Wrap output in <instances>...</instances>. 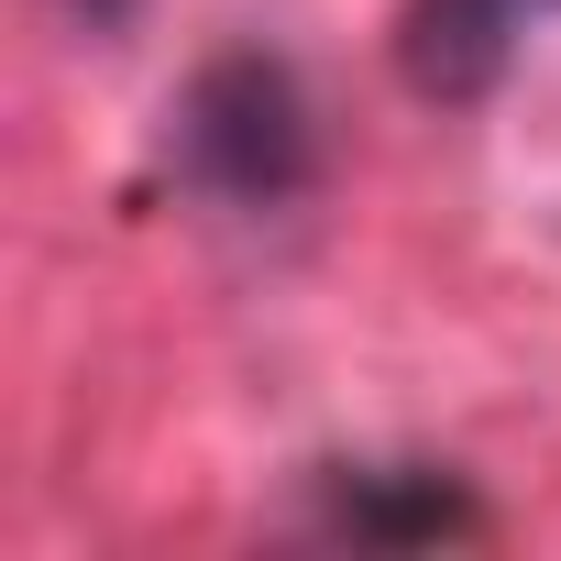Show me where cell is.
I'll use <instances>...</instances> for the list:
<instances>
[{
	"label": "cell",
	"mask_w": 561,
	"mask_h": 561,
	"mask_svg": "<svg viewBox=\"0 0 561 561\" xmlns=\"http://www.w3.org/2000/svg\"><path fill=\"white\" fill-rule=\"evenodd\" d=\"M528 12H550V0H528Z\"/></svg>",
	"instance_id": "cell-4"
},
{
	"label": "cell",
	"mask_w": 561,
	"mask_h": 561,
	"mask_svg": "<svg viewBox=\"0 0 561 561\" xmlns=\"http://www.w3.org/2000/svg\"><path fill=\"white\" fill-rule=\"evenodd\" d=\"M517 12H528V0H408V23H397L408 89H419V100H484V89L506 78Z\"/></svg>",
	"instance_id": "cell-2"
},
{
	"label": "cell",
	"mask_w": 561,
	"mask_h": 561,
	"mask_svg": "<svg viewBox=\"0 0 561 561\" xmlns=\"http://www.w3.org/2000/svg\"><path fill=\"white\" fill-rule=\"evenodd\" d=\"M67 12H78V23H100V34H111V23H133V0H67Z\"/></svg>",
	"instance_id": "cell-3"
},
{
	"label": "cell",
	"mask_w": 561,
	"mask_h": 561,
	"mask_svg": "<svg viewBox=\"0 0 561 561\" xmlns=\"http://www.w3.org/2000/svg\"><path fill=\"white\" fill-rule=\"evenodd\" d=\"M187 165L242 198V209H275L298 176H309V111H298V78L264 67V56H220L198 89H187Z\"/></svg>",
	"instance_id": "cell-1"
}]
</instances>
